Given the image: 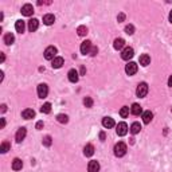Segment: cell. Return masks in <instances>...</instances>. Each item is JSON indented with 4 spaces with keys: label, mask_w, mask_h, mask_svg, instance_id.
Listing matches in <instances>:
<instances>
[{
    "label": "cell",
    "mask_w": 172,
    "mask_h": 172,
    "mask_svg": "<svg viewBox=\"0 0 172 172\" xmlns=\"http://www.w3.org/2000/svg\"><path fill=\"white\" fill-rule=\"evenodd\" d=\"M54 22H55V16H54L53 13H46V15L43 16V23H44L46 26H51Z\"/></svg>",
    "instance_id": "cell-14"
},
{
    "label": "cell",
    "mask_w": 172,
    "mask_h": 172,
    "mask_svg": "<svg viewBox=\"0 0 172 172\" xmlns=\"http://www.w3.org/2000/svg\"><path fill=\"white\" fill-rule=\"evenodd\" d=\"M15 42V36H13V34L12 32H8V34H5L4 35V43L5 44H12V43Z\"/></svg>",
    "instance_id": "cell-22"
},
{
    "label": "cell",
    "mask_w": 172,
    "mask_h": 172,
    "mask_svg": "<svg viewBox=\"0 0 172 172\" xmlns=\"http://www.w3.org/2000/svg\"><path fill=\"white\" fill-rule=\"evenodd\" d=\"M152 118H153V113L150 110H147V112L142 113V121H144V124H149L152 121Z\"/></svg>",
    "instance_id": "cell-19"
},
{
    "label": "cell",
    "mask_w": 172,
    "mask_h": 172,
    "mask_svg": "<svg viewBox=\"0 0 172 172\" xmlns=\"http://www.w3.org/2000/svg\"><path fill=\"white\" fill-rule=\"evenodd\" d=\"M26 134H27V129L26 128H19V130L16 132V141L18 142H22L24 140V137H26Z\"/></svg>",
    "instance_id": "cell-10"
},
{
    "label": "cell",
    "mask_w": 172,
    "mask_h": 172,
    "mask_svg": "<svg viewBox=\"0 0 172 172\" xmlns=\"http://www.w3.org/2000/svg\"><path fill=\"white\" fill-rule=\"evenodd\" d=\"M4 125H5V120H4V118H1V124H0V128H4Z\"/></svg>",
    "instance_id": "cell-39"
},
{
    "label": "cell",
    "mask_w": 172,
    "mask_h": 172,
    "mask_svg": "<svg viewBox=\"0 0 172 172\" xmlns=\"http://www.w3.org/2000/svg\"><path fill=\"white\" fill-rule=\"evenodd\" d=\"M77 32L79 36H85V35L87 34V28H86V26H79L77 28Z\"/></svg>",
    "instance_id": "cell-29"
},
{
    "label": "cell",
    "mask_w": 172,
    "mask_h": 172,
    "mask_svg": "<svg viewBox=\"0 0 172 172\" xmlns=\"http://www.w3.org/2000/svg\"><path fill=\"white\" fill-rule=\"evenodd\" d=\"M56 120H58L61 124H66L67 121H69V117H67L66 114H58L56 116Z\"/></svg>",
    "instance_id": "cell-31"
},
{
    "label": "cell",
    "mask_w": 172,
    "mask_h": 172,
    "mask_svg": "<svg viewBox=\"0 0 172 172\" xmlns=\"http://www.w3.org/2000/svg\"><path fill=\"white\" fill-rule=\"evenodd\" d=\"M168 86H171V87H172V75L169 77V79H168Z\"/></svg>",
    "instance_id": "cell-40"
},
{
    "label": "cell",
    "mask_w": 172,
    "mask_h": 172,
    "mask_svg": "<svg viewBox=\"0 0 172 172\" xmlns=\"http://www.w3.org/2000/svg\"><path fill=\"white\" fill-rule=\"evenodd\" d=\"M169 22H171V23H172V11H171V12H169Z\"/></svg>",
    "instance_id": "cell-44"
},
{
    "label": "cell",
    "mask_w": 172,
    "mask_h": 172,
    "mask_svg": "<svg viewBox=\"0 0 172 172\" xmlns=\"http://www.w3.org/2000/svg\"><path fill=\"white\" fill-rule=\"evenodd\" d=\"M124 19H125V13H120V15L117 16V20L118 22H124Z\"/></svg>",
    "instance_id": "cell-36"
},
{
    "label": "cell",
    "mask_w": 172,
    "mask_h": 172,
    "mask_svg": "<svg viewBox=\"0 0 172 172\" xmlns=\"http://www.w3.org/2000/svg\"><path fill=\"white\" fill-rule=\"evenodd\" d=\"M116 132H117L118 136H125L128 133V125L125 122H118L116 126Z\"/></svg>",
    "instance_id": "cell-5"
},
{
    "label": "cell",
    "mask_w": 172,
    "mask_h": 172,
    "mask_svg": "<svg viewBox=\"0 0 172 172\" xmlns=\"http://www.w3.org/2000/svg\"><path fill=\"white\" fill-rule=\"evenodd\" d=\"M38 27H39V20H38V19H31V20L28 22V30L31 32L36 31Z\"/></svg>",
    "instance_id": "cell-15"
},
{
    "label": "cell",
    "mask_w": 172,
    "mask_h": 172,
    "mask_svg": "<svg viewBox=\"0 0 172 172\" xmlns=\"http://www.w3.org/2000/svg\"><path fill=\"white\" fill-rule=\"evenodd\" d=\"M136 94H137V97H140V98L147 96L148 94V85L147 83L145 82L139 83V86H137V89H136Z\"/></svg>",
    "instance_id": "cell-3"
},
{
    "label": "cell",
    "mask_w": 172,
    "mask_h": 172,
    "mask_svg": "<svg viewBox=\"0 0 172 172\" xmlns=\"http://www.w3.org/2000/svg\"><path fill=\"white\" fill-rule=\"evenodd\" d=\"M130 113L133 116H140L142 113V109H141V106H140L139 104H133L130 106Z\"/></svg>",
    "instance_id": "cell-17"
},
{
    "label": "cell",
    "mask_w": 172,
    "mask_h": 172,
    "mask_svg": "<svg viewBox=\"0 0 172 172\" xmlns=\"http://www.w3.org/2000/svg\"><path fill=\"white\" fill-rule=\"evenodd\" d=\"M48 94V87L46 83H40L39 86H38V96H39V98H46Z\"/></svg>",
    "instance_id": "cell-6"
},
{
    "label": "cell",
    "mask_w": 172,
    "mask_h": 172,
    "mask_svg": "<svg viewBox=\"0 0 172 172\" xmlns=\"http://www.w3.org/2000/svg\"><path fill=\"white\" fill-rule=\"evenodd\" d=\"M140 130H141V125H140L139 122H133V124H132V126H130V132H132V133L137 134Z\"/></svg>",
    "instance_id": "cell-26"
},
{
    "label": "cell",
    "mask_w": 172,
    "mask_h": 172,
    "mask_svg": "<svg viewBox=\"0 0 172 172\" xmlns=\"http://www.w3.org/2000/svg\"><path fill=\"white\" fill-rule=\"evenodd\" d=\"M99 139H101L102 141L105 140V133H104V132H101V133H99Z\"/></svg>",
    "instance_id": "cell-38"
},
{
    "label": "cell",
    "mask_w": 172,
    "mask_h": 172,
    "mask_svg": "<svg viewBox=\"0 0 172 172\" xmlns=\"http://www.w3.org/2000/svg\"><path fill=\"white\" fill-rule=\"evenodd\" d=\"M149 63H150V56L148 55V54H142V55L140 56V64H141V66H148Z\"/></svg>",
    "instance_id": "cell-21"
},
{
    "label": "cell",
    "mask_w": 172,
    "mask_h": 172,
    "mask_svg": "<svg viewBox=\"0 0 172 172\" xmlns=\"http://www.w3.org/2000/svg\"><path fill=\"white\" fill-rule=\"evenodd\" d=\"M63 58L62 56H56V58L53 59V63H51V66L54 67V69H59V67H62V64H63Z\"/></svg>",
    "instance_id": "cell-18"
},
{
    "label": "cell",
    "mask_w": 172,
    "mask_h": 172,
    "mask_svg": "<svg viewBox=\"0 0 172 172\" xmlns=\"http://www.w3.org/2000/svg\"><path fill=\"white\" fill-rule=\"evenodd\" d=\"M22 167H23V163H22L20 159H13V161H12L13 171H19V169H22Z\"/></svg>",
    "instance_id": "cell-23"
},
{
    "label": "cell",
    "mask_w": 172,
    "mask_h": 172,
    "mask_svg": "<svg viewBox=\"0 0 172 172\" xmlns=\"http://www.w3.org/2000/svg\"><path fill=\"white\" fill-rule=\"evenodd\" d=\"M85 71H86V70H85V67H81V75H83V74H85Z\"/></svg>",
    "instance_id": "cell-42"
},
{
    "label": "cell",
    "mask_w": 172,
    "mask_h": 172,
    "mask_svg": "<svg viewBox=\"0 0 172 172\" xmlns=\"http://www.w3.org/2000/svg\"><path fill=\"white\" fill-rule=\"evenodd\" d=\"M83 105H85L86 108H91L93 106V99H91L90 97H85V98H83Z\"/></svg>",
    "instance_id": "cell-32"
},
{
    "label": "cell",
    "mask_w": 172,
    "mask_h": 172,
    "mask_svg": "<svg viewBox=\"0 0 172 172\" xmlns=\"http://www.w3.org/2000/svg\"><path fill=\"white\" fill-rule=\"evenodd\" d=\"M3 75H4V74H3V71H0V81H3Z\"/></svg>",
    "instance_id": "cell-45"
},
{
    "label": "cell",
    "mask_w": 172,
    "mask_h": 172,
    "mask_svg": "<svg viewBox=\"0 0 172 172\" xmlns=\"http://www.w3.org/2000/svg\"><path fill=\"white\" fill-rule=\"evenodd\" d=\"M56 53H58L56 47H54V46H48V47L44 50V58L47 59V61H53L54 58H56L55 56Z\"/></svg>",
    "instance_id": "cell-2"
},
{
    "label": "cell",
    "mask_w": 172,
    "mask_h": 172,
    "mask_svg": "<svg viewBox=\"0 0 172 172\" xmlns=\"http://www.w3.org/2000/svg\"><path fill=\"white\" fill-rule=\"evenodd\" d=\"M91 42L90 40H85V42H82V44H81V53L83 54V55H86V54H90V50H91Z\"/></svg>",
    "instance_id": "cell-7"
},
{
    "label": "cell",
    "mask_w": 172,
    "mask_h": 172,
    "mask_svg": "<svg viewBox=\"0 0 172 172\" xmlns=\"http://www.w3.org/2000/svg\"><path fill=\"white\" fill-rule=\"evenodd\" d=\"M42 128H43V121H38V122H36V129H38V130H40Z\"/></svg>",
    "instance_id": "cell-37"
},
{
    "label": "cell",
    "mask_w": 172,
    "mask_h": 172,
    "mask_svg": "<svg viewBox=\"0 0 172 172\" xmlns=\"http://www.w3.org/2000/svg\"><path fill=\"white\" fill-rule=\"evenodd\" d=\"M124 46H125V40H124L122 38H117V39L114 40V43H113V47H114L116 50H122Z\"/></svg>",
    "instance_id": "cell-16"
},
{
    "label": "cell",
    "mask_w": 172,
    "mask_h": 172,
    "mask_svg": "<svg viewBox=\"0 0 172 172\" xmlns=\"http://www.w3.org/2000/svg\"><path fill=\"white\" fill-rule=\"evenodd\" d=\"M22 117L26 118V120H30V118L35 117V112L32 109H24L23 112H22Z\"/></svg>",
    "instance_id": "cell-20"
},
{
    "label": "cell",
    "mask_w": 172,
    "mask_h": 172,
    "mask_svg": "<svg viewBox=\"0 0 172 172\" xmlns=\"http://www.w3.org/2000/svg\"><path fill=\"white\" fill-rule=\"evenodd\" d=\"M22 13H23L24 16H31L32 13H34V8H32L31 4H24L23 7H22Z\"/></svg>",
    "instance_id": "cell-12"
},
{
    "label": "cell",
    "mask_w": 172,
    "mask_h": 172,
    "mask_svg": "<svg viewBox=\"0 0 172 172\" xmlns=\"http://www.w3.org/2000/svg\"><path fill=\"white\" fill-rule=\"evenodd\" d=\"M10 148H11L10 142H8V141H3L1 145H0V152H1V153H5L7 150H10Z\"/></svg>",
    "instance_id": "cell-27"
},
{
    "label": "cell",
    "mask_w": 172,
    "mask_h": 172,
    "mask_svg": "<svg viewBox=\"0 0 172 172\" xmlns=\"http://www.w3.org/2000/svg\"><path fill=\"white\" fill-rule=\"evenodd\" d=\"M83 153H85V156H93V153H94V147L91 144H87L85 148H83Z\"/></svg>",
    "instance_id": "cell-24"
},
{
    "label": "cell",
    "mask_w": 172,
    "mask_h": 172,
    "mask_svg": "<svg viewBox=\"0 0 172 172\" xmlns=\"http://www.w3.org/2000/svg\"><path fill=\"white\" fill-rule=\"evenodd\" d=\"M4 58H5V56H4V54L1 53V56H0V61H1V62H4Z\"/></svg>",
    "instance_id": "cell-43"
},
{
    "label": "cell",
    "mask_w": 172,
    "mask_h": 172,
    "mask_svg": "<svg viewBox=\"0 0 172 172\" xmlns=\"http://www.w3.org/2000/svg\"><path fill=\"white\" fill-rule=\"evenodd\" d=\"M15 28H16V31L22 34V32L24 31V28H26V24H24L23 20H18V22L15 23Z\"/></svg>",
    "instance_id": "cell-25"
},
{
    "label": "cell",
    "mask_w": 172,
    "mask_h": 172,
    "mask_svg": "<svg viewBox=\"0 0 172 172\" xmlns=\"http://www.w3.org/2000/svg\"><path fill=\"white\" fill-rule=\"evenodd\" d=\"M5 110H7V106L3 104V105H1V112H5Z\"/></svg>",
    "instance_id": "cell-41"
},
{
    "label": "cell",
    "mask_w": 172,
    "mask_h": 172,
    "mask_svg": "<svg viewBox=\"0 0 172 172\" xmlns=\"http://www.w3.org/2000/svg\"><path fill=\"white\" fill-rule=\"evenodd\" d=\"M97 53H98V48L97 47H91V50H90V55H97Z\"/></svg>",
    "instance_id": "cell-35"
},
{
    "label": "cell",
    "mask_w": 172,
    "mask_h": 172,
    "mask_svg": "<svg viewBox=\"0 0 172 172\" xmlns=\"http://www.w3.org/2000/svg\"><path fill=\"white\" fill-rule=\"evenodd\" d=\"M129 112H130V109H129L128 106H122V108H121V110H120V116L122 118H126L129 116Z\"/></svg>",
    "instance_id": "cell-28"
},
{
    "label": "cell",
    "mask_w": 172,
    "mask_h": 172,
    "mask_svg": "<svg viewBox=\"0 0 172 172\" xmlns=\"http://www.w3.org/2000/svg\"><path fill=\"white\" fill-rule=\"evenodd\" d=\"M102 125H104V128H113V126L116 125L114 124V120H113L112 117H104V120H102Z\"/></svg>",
    "instance_id": "cell-13"
},
{
    "label": "cell",
    "mask_w": 172,
    "mask_h": 172,
    "mask_svg": "<svg viewBox=\"0 0 172 172\" xmlns=\"http://www.w3.org/2000/svg\"><path fill=\"white\" fill-rule=\"evenodd\" d=\"M125 32L128 35H132V34H134V27L132 26V24H128V26L125 27Z\"/></svg>",
    "instance_id": "cell-33"
},
{
    "label": "cell",
    "mask_w": 172,
    "mask_h": 172,
    "mask_svg": "<svg viewBox=\"0 0 172 172\" xmlns=\"http://www.w3.org/2000/svg\"><path fill=\"white\" fill-rule=\"evenodd\" d=\"M126 150H128V148H126V144H124V142L120 141L114 145V155L117 156V157H122L126 153Z\"/></svg>",
    "instance_id": "cell-1"
},
{
    "label": "cell",
    "mask_w": 172,
    "mask_h": 172,
    "mask_svg": "<svg viewBox=\"0 0 172 172\" xmlns=\"http://www.w3.org/2000/svg\"><path fill=\"white\" fill-rule=\"evenodd\" d=\"M43 145L50 147V145H51V136H46L44 139H43Z\"/></svg>",
    "instance_id": "cell-34"
},
{
    "label": "cell",
    "mask_w": 172,
    "mask_h": 172,
    "mask_svg": "<svg viewBox=\"0 0 172 172\" xmlns=\"http://www.w3.org/2000/svg\"><path fill=\"white\" fill-rule=\"evenodd\" d=\"M67 77H69V81H70V82L75 83V82H78V78H79V74H78L77 70L71 69L69 73H67Z\"/></svg>",
    "instance_id": "cell-9"
},
{
    "label": "cell",
    "mask_w": 172,
    "mask_h": 172,
    "mask_svg": "<svg viewBox=\"0 0 172 172\" xmlns=\"http://www.w3.org/2000/svg\"><path fill=\"white\" fill-rule=\"evenodd\" d=\"M40 112H42V113H50L51 112V104H50V102L43 104V106L40 108Z\"/></svg>",
    "instance_id": "cell-30"
},
{
    "label": "cell",
    "mask_w": 172,
    "mask_h": 172,
    "mask_svg": "<svg viewBox=\"0 0 172 172\" xmlns=\"http://www.w3.org/2000/svg\"><path fill=\"white\" fill-rule=\"evenodd\" d=\"M125 71L128 75H133L137 73V63H134V62H129L128 64H126L125 67Z\"/></svg>",
    "instance_id": "cell-8"
},
{
    "label": "cell",
    "mask_w": 172,
    "mask_h": 172,
    "mask_svg": "<svg viewBox=\"0 0 172 172\" xmlns=\"http://www.w3.org/2000/svg\"><path fill=\"white\" fill-rule=\"evenodd\" d=\"M99 171V163L96 160H91L87 165V172H98Z\"/></svg>",
    "instance_id": "cell-11"
},
{
    "label": "cell",
    "mask_w": 172,
    "mask_h": 172,
    "mask_svg": "<svg viewBox=\"0 0 172 172\" xmlns=\"http://www.w3.org/2000/svg\"><path fill=\"white\" fill-rule=\"evenodd\" d=\"M133 55H134V50L132 47H125L122 50V53H121V58L124 61H129L130 58H133Z\"/></svg>",
    "instance_id": "cell-4"
}]
</instances>
